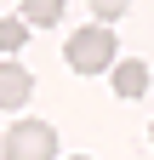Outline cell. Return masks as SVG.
I'll return each mask as SVG.
<instances>
[{
    "label": "cell",
    "mask_w": 154,
    "mask_h": 160,
    "mask_svg": "<svg viewBox=\"0 0 154 160\" xmlns=\"http://www.w3.org/2000/svg\"><path fill=\"white\" fill-rule=\"evenodd\" d=\"M63 57H69V69H74V74H103V69L114 63V34H108L103 23H86V29H74V34H69Z\"/></svg>",
    "instance_id": "cell-1"
},
{
    "label": "cell",
    "mask_w": 154,
    "mask_h": 160,
    "mask_svg": "<svg viewBox=\"0 0 154 160\" xmlns=\"http://www.w3.org/2000/svg\"><path fill=\"white\" fill-rule=\"evenodd\" d=\"M148 137H154V126H148Z\"/></svg>",
    "instance_id": "cell-9"
},
{
    "label": "cell",
    "mask_w": 154,
    "mask_h": 160,
    "mask_svg": "<svg viewBox=\"0 0 154 160\" xmlns=\"http://www.w3.org/2000/svg\"><path fill=\"white\" fill-rule=\"evenodd\" d=\"M6 160H57V132L51 120H17L6 132V143H0Z\"/></svg>",
    "instance_id": "cell-2"
},
{
    "label": "cell",
    "mask_w": 154,
    "mask_h": 160,
    "mask_svg": "<svg viewBox=\"0 0 154 160\" xmlns=\"http://www.w3.org/2000/svg\"><path fill=\"white\" fill-rule=\"evenodd\" d=\"M23 23H40V29L63 23V0H23Z\"/></svg>",
    "instance_id": "cell-5"
},
{
    "label": "cell",
    "mask_w": 154,
    "mask_h": 160,
    "mask_svg": "<svg viewBox=\"0 0 154 160\" xmlns=\"http://www.w3.org/2000/svg\"><path fill=\"white\" fill-rule=\"evenodd\" d=\"M74 160H86V154H74Z\"/></svg>",
    "instance_id": "cell-8"
},
{
    "label": "cell",
    "mask_w": 154,
    "mask_h": 160,
    "mask_svg": "<svg viewBox=\"0 0 154 160\" xmlns=\"http://www.w3.org/2000/svg\"><path fill=\"white\" fill-rule=\"evenodd\" d=\"M23 40H29V23H23V17H0V52H17Z\"/></svg>",
    "instance_id": "cell-6"
},
{
    "label": "cell",
    "mask_w": 154,
    "mask_h": 160,
    "mask_svg": "<svg viewBox=\"0 0 154 160\" xmlns=\"http://www.w3.org/2000/svg\"><path fill=\"white\" fill-rule=\"evenodd\" d=\"M29 92H34V74L23 69V63H0V109H23L29 103Z\"/></svg>",
    "instance_id": "cell-3"
},
{
    "label": "cell",
    "mask_w": 154,
    "mask_h": 160,
    "mask_svg": "<svg viewBox=\"0 0 154 160\" xmlns=\"http://www.w3.org/2000/svg\"><path fill=\"white\" fill-rule=\"evenodd\" d=\"M114 74V92H120V97H143L148 92V63H137V57H126V63H108Z\"/></svg>",
    "instance_id": "cell-4"
},
{
    "label": "cell",
    "mask_w": 154,
    "mask_h": 160,
    "mask_svg": "<svg viewBox=\"0 0 154 160\" xmlns=\"http://www.w3.org/2000/svg\"><path fill=\"white\" fill-rule=\"evenodd\" d=\"M131 0H91V12H97V23H114V17H126Z\"/></svg>",
    "instance_id": "cell-7"
},
{
    "label": "cell",
    "mask_w": 154,
    "mask_h": 160,
    "mask_svg": "<svg viewBox=\"0 0 154 160\" xmlns=\"http://www.w3.org/2000/svg\"><path fill=\"white\" fill-rule=\"evenodd\" d=\"M0 160H6V154H0Z\"/></svg>",
    "instance_id": "cell-10"
}]
</instances>
